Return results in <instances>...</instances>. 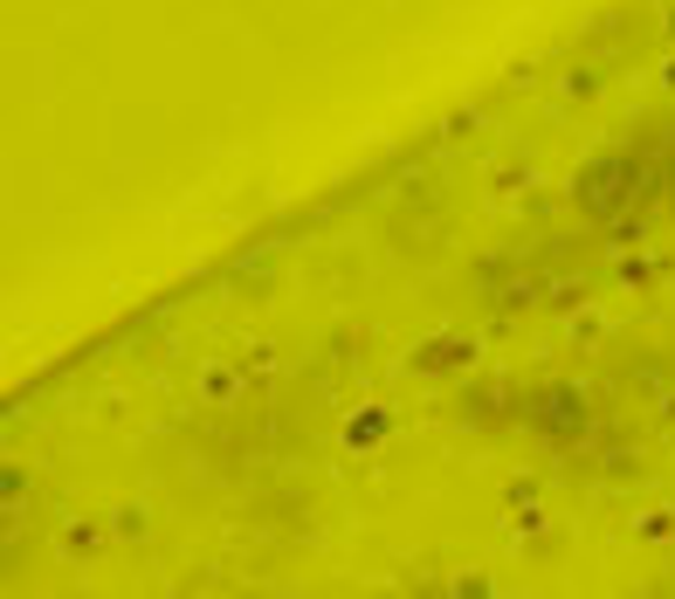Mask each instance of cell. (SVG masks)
<instances>
[{
    "mask_svg": "<svg viewBox=\"0 0 675 599\" xmlns=\"http://www.w3.org/2000/svg\"><path fill=\"white\" fill-rule=\"evenodd\" d=\"M469 337H434V345H421V352H413V366H421V373H462V366H469Z\"/></svg>",
    "mask_w": 675,
    "mask_h": 599,
    "instance_id": "7a4b0ae2",
    "label": "cell"
},
{
    "mask_svg": "<svg viewBox=\"0 0 675 599\" xmlns=\"http://www.w3.org/2000/svg\"><path fill=\"white\" fill-rule=\"evenodd\" d=\"M386 428H394V421H386V413H352L345 441H352V448H373V441H386Z\"/></svg>",
    "mask_w": 675,
    "mask_h": 599,
    "instance_id": "277c9868",
    "label": "cell"
},
{
    "mask_svg": "<svg viewBox=\"0 0 675 599\" xmlns=\"http://www.w3.org/2000/svg\"><path fill=\"white\" fill-rule=\"evenodd\" d=\"M641 187H648V166L641 159H593L579 173V207H586V214H613V207L634 200Z\"/></svg>",
    "mask_w": 675,
    "mask_h": 599,
    "instance_id": "6da1fadb",
    "label": "cell"
},
{
    "mask_svg": "<svg viewBox=\"0 0 675 599\" xmlns=\"http://www.w3.org/2000/svg\"><path fill=\"white\" fill-rule=\"evenodd\" d=\"M552 434H579L586 428V413H579V393H544V413H538Z\"/></svg>",
    "mask_w": 675,
    "mask_h": 599,
    "instance_id": "3957f363",
    "label": "cell"
}]
</instances>
